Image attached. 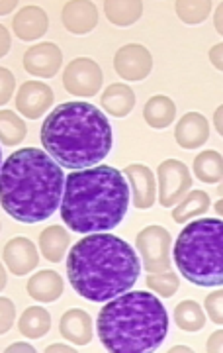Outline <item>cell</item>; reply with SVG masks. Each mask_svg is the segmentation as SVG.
Here are the masks:
<instances>
[{
    "label": "cell",
    "instance_id": "cell-1",
    "mask_svg": "<svg viewBox=\"0 0 223 353\" xmlns=\"http://www.w3.org/2000/svg\"><path fill=\"white\" fill-rule=\"evenodd\" d=\"M141 263L122 238L100 232L78 240L67 255V275L76 294L90 303H108L139 279Z\"/></svg>",
    "mask_w": 223,
    "mask_h": 353
},
{
    "label": "cell",
    "instance_id": "cell-2",
    "mask_svg": "<svg viewBox=\"0 0 223 353\" xmlns=\"http://www.w3.org/2000/svg\"><path fill=\"white\" fill-rule=\"evenodd\" d=\"M65 173L50 153L39 148H22L10 153L0 169L2 208L22 224L47 220L61 208Z\"/></svg>",
    "mask_w": 223,
    "mask_h": 353
},
{
    "label": "cell",
    "instance_id": "cell-3",
    "mask_svg": "<svg viewBox=\"0 0 223 353\" xmlns=\"http://www.w3.org/2000/svg\"><path fill=\"white\" fill-rule=\"evenodd\" d=\"M129 208L127 176L110 165H96L67 175L61 218L76 234L110 232Z\"/></svg>",
    "mask_w": 223,
    "mask_h": 353
},
{
    "label": "cell",
    "instance_id": "cell-4",
    "mask_svg": "<svg viewBox=\"0 0 223 353\" xmlns=\"http://www.w3.org/2000/svg\"><path fill=\"white\" fill-rule=\"evenodd\" d=\"M41 145L61 167L81 171L96 167L114 145V130L98 106L63 102L43 120Z\"/></svg>",
    "mask_w": 223,
    "mask_h": 353
},
{
    "label": "cell",
    "instance_id": "cell-5",
    "mask_svg": "<svg viewBox=\"0 0 223 353\" xmlns=\"http://www.w3.org/2000/svg\"><path fill=\"white\" fill-rule=\"evenodd\" d=\"M169 334V316L151 292H124L98 314V338L110 353H151Z\"/></svg>",
    "mask_w": 223,
    "mask_h": 353
},
{
    "label": "cell",
    "instance_id": "cell-6",
    "mask_svg": "<svg viewBox=\"0 0 223 353\" xmlns=\"http://www.w3.org/2000/svg\"><path fill=\"white\" fill-rule=\"evenodd\" d=\"M174 261L196 287H223V220L200 218L178 234Z\"/></svg>",
    "mask_w": 223,
    "mask_h": 353
},
{
    "label": "cell",
    "instance_id": "cell-7",
    "mask_svg": "<svg viewBox=\"0 0 223 353\" xmlns=\"http://www.w3.org/2000/svg\"><path fill=\"white\" fill-rule=\"evenodd\" d=\"M171 245L173 238L162 226L143 228L137 234L136 248L143 259L145 271L157 273L171 269Z\"/></svg>",
    "mask_w": 223,
    "mask_h": 353
},
{
    "label": "cell",
    "instance_id": "cell-8",
    "mask_svg": "<svg viewBox=\"0 0 223 353\" xmlns=\"http://www.w3.org/2000/svg\"><path fill=\"white\" fill-rule=\"evenodd\" d=\"M159 202L164 208H173L184 199L192 189V175L182 161L167 159L157 169Z\"/></svg>",
    "mask_w": 223,
    "mask_h": 353
},
{
    "label": "cell",
    "instance_id": "cell-9",
    "mask_svg": "<svg viewBox=\"0 0 223 353\" xmlns=\"http://www.w3.org/2000/svg\"><path fill=\"white\" fill-rule=\"evenodd\" d=\"M102 81H104V75H102L100 65L88 57L73 59L65 67V73H63L65 90L73 97H81V99L98 94V90L102 88Z\"/></svg>",
    "mask_w": 223,
    "mask_h": 353
},
{
    "label": "cell",
    "instance_id": "cell-10",
    "mask_svg": "<svg viewBox=\"0 0 223 353\" xmlns=\"http://www.w3.org/2000/svg\"><path fill=\"white\" fill-rule=\"evenodd\" d=\"M114 69L124 81H129V83L143 81L153 69L151 51L141 43H127V46L116 51Z\"/></svg>",
    "mask_w": 223,
    "mask_h": 353
},
{
    "label": "cell",
    "instance_id": "cell-11",
    "mask_svg": "<svg viewBox=\"0 0 223 353\" xmlns=\"http://www.w3.org/2000/svg\"><path fill=\"white\" fill-rule=\"evenodd\" d=\"M63 65L61 50L51 43V41H41L24 53V69L34 77L41 79H51L59 73Z\"/></svg>",
    "mask_w": 223,
    "mask_h": 353
},
{
    "label": "cell",
    "instance_id": "cell-12",
    "mask_svg": "<svg viewBox=\"0 0 223 353\" xmlns=\"http://www.w3.org/2000/svg\"><path fill=\"white\" fill-rule=\"evenodd\" d=\"M53 90L45 83H36V81H25L20 85V90L16 94V108L22 116L36 120L39 116L47 112L53 102Z\"/></svg>",
    "mask_w": 223,
    "mask_h": 353
},
{
    "label": "cell",
    "instance_id": "cell-13",
    "mask_svg": "<svg viewBox=\"0 0 223 353\" xmlns=\"http://www.w3.org/2000/svg\"><path fill=\"white\" fill-rule=\"evenodd\" d=\"M2 261L6 263L8 271L22 277L34 271L39 263V253L36 250V243L28 238H12L2 250Z\"/></svg>",
    "mask_w": 223,
    "mask_h": 353
},
{
    "label": "cell",
    "instance_id": "cell-14",
    "mask_svg": "<svg viewBox=\"0 0 223 353\" xmlns=\"http://www.w3.org/2000/svg\"><path fill=\"white\" fill-rule=\"evenodd\" d=\"M124 175L127 176L131 192H134V204L139 210H147L157 201V179L153 175V171L145 165H127L124 169Z\"/></svg>",
    "mask_w": 223,
    "mask_h": 353
},
{
    "label": "cell",
    "instance_id": "cell-15",
    "mask_svg": "<svg viewBox=\"0 0 223 353\" xmlns=\"http://www.w3.org/2000/svg\"><path fill=\"white\" fill-rule=\"evenodd\" d=\"M63 26L74 34V36H85L88 32H92L98 24V8L94 2H67L63 6Z\"/></svg>",
    "mask_w": 223,
    "mask_h": 353
},
{
    "label": "cell",
    "instance_id": "cell-16",
    "mask_svg": "<svg viewBox=\"0 0 223 353\" xmlns=\"http://www.w3.org/2000/svg\"><path fill=\"white\" fill-rule=\"evenodd\" d=\"M210 138V124L208 118L200 112L184 114L174 130V139L184 150H196L202 148Z\"/></svg>",
    "mask_w": 223,
    "mask_h": 353
},
{
    "label": "cell",
    "instance_id": "cell-17",
    "mask_svg": "<svg viewBox=\"0 0 223 353\" xmlns=\"http://www.w3.org/2000/svg\"><path fill=\"white\" fill-rule=\"evenodd\" d=\"M12 28L16 36L22 41H34V39L45 36V32L50 28V18L43 8L30 4V6L20 8V12L14 16Z\"/></svg>",
    "mask_w": 223,
    "mask_h": 353
},
{
    "label": "cell",
    "instance_id": "cell-18",
    "mask_svg": "<svg viewBox=\"0 0 223 353\" xmlns=\"http://www.w3.org/2000/svg\"><path fill=\"white\" fill-rule=\"evenodd\" d=\"M59 332L73 345H87L92 341V318L81 308H71L61 316Z\"/></svg>",
    "mask_w": 223,
    "mask_h": 353
},
{
    "label": "cell",
    "instance_id": "cell-19",
    "mask_svg": "<svg viewBox=\"0 0 223 353\" xmlns=\"http://www.w3.org/2000/svg\"><path fill=\"white\" fill-rule=\"evenodd\" d=\"M63 287L65 283L57 271L43 269L28 281V294L36 303H55L63 294Z\"/></svg>",
    "mask_w": 223,
    "mask_h": 353
},
{
    "label": "cell",
    "instance_id": "cell-20",
    "mask_svg": "<svg viewBox=\"0 0 223 353\" xmlns=\"http://www.w3.org/2000/svg\"><path fill=\"white\" fill-rule=\"evenodd\" d=\"M102 108L114 118H125L136 106V92L125 83H114L102 92Z\"/></svg>",
    "mask_w": 223,
    "mask_h": 353
},
{
    "label": "cell",
    "instance_id": "cell-21",
    "mask_svg": "<svg viewBox=\"0 0 223 353\" xmlns=\"http://www.w3.org/2000/svg\"><path fill=\"white\" fill-rule=\"evenodd\" d=\"M176 104L164 94L151 97L143 106V118L153 130H164L174 122Z\"/></svg>",
    "mask_w": 223,
    "mask_h": 353
},
{
    "label": "cell",
    "instance_id": "cell-22",
    "mask_svg": "<svg viewBox=\"0 0 223 353\" xmlns=\"http://www.w3.org/2000/svg\"><path fill=\"white\" fill-rule=\"evenodd\" d=\"M71 243V238L67 234V230L61 226H50L45 228L39 234V252L41 255L51 261V263H59L63 261L67 248Z\"/></svg>",
    "mask_w": 223,
    "mask_h": 353
},
{
    "label": "cell",
    "instance_id": "cell-23",
    "mask_svg": "<svg viewBox=\"0 0 223 353\" xmlns=\"http://www.w3.org/2000/svg\"><path fill=\"white\" fill-rule=\"evenodd\" d=\"M210 204L211 201L210 196H208V192L192 190V192H188L184 199L176 204V208H173V220L176 224H186V222H190L196 216L206 214Z\"/></svg>",
    "mask_w": 223,
    "mask_h": 353
},
{
    "label": "cell",
    "instance_id": "cell-24",
    "mask_svg": "<svg viewBox=\"0 0 223 353\" xmlns=\"http://www.w3.org/2000/svg\"><path fill=\"white\" fill-rule=\"evenodd\" d=\"M18 328H20V334H24L25 338L39 340L51 330L50 312L41 306H30V308H25L24 314L20 316Z\"/></svg>",
    "mask_w": 223,
    "mask_h": 353
},
{
    "label": "cell",
    "instance_id": "cell-25",
    "mask_svg": "<svg viewBox=\"0 0 223 353\" xmlns=\"http://www.w3.org/2000/svg\"><path fill=\"white\" fill-rule=\"evenodd\" d=\"M194 175L198 176L202 183H220L223 179V157L217 152H202L194 159Z\"/></svg>",
    "mask_w": 223,
    "mask_h": 353
},
{
    "label": "cell",
    "instance_id": "cell-26",
    "mask_svg": "<svg viewBox=\"0 0 223 353\" xmlns=\"http://www.w3.org/2000/svg\"><path fill=\"white\" fill-rule=\"evenodd\" d=\"M174 322L182 332L194 334V332H200L206 326V314L200 308L198 303L182 301V303L176 304V308H174Z\"/></svg>",
    "mask_w": 223,
    "mask_h": 353
},
{
    "label": "cell",
    "instance_id": "cell-27",
    "mask_svg": "<svg viewBox=\"0 0 223 353\" xmlns=\"http://www.w3.org/2000/svg\"><path fill=\"white\" fill-rule=\"evenodd\" d=\"M104 12H106V18L114 26H131L141 18L143 2H139V0H134V2L108 0V2H104Z\"/></svg>",
    "mask_w": 223,
    "mask_h": 353
},
{
    "label": "cell",
    "instance_id": "cell-28",
    "mask_svg": "<svg viewBox=\"0 0 223 353\" xmlns=\"http://www.w3.org/2000/svg\"><path fill=\"white\" fill-rule=\"evenodd\" d=\"M0 120H2V134H0L2 145H18L24 141L28 128L18 114L12 112V110H2Z\"/></svg>",
    "mask_w": 223,
    "mask_h": 353
},
{
    "label": "cell",
    "instance_id": "cell-29",
    "mask_svg": "<svg viewBox=\"0 0 223 353\" xmlns=\"http://www.w3.org/2000/svg\"><path fill=\"white\" fill-rule=\"evenodd\" d=\"M210 0H198V2H186V0H178L174 4V10L178 14V18L188 26L202 24L211 12Z\"/></svg>",
    "mask_w": 223,
    "mask_h": 353
},
{
    "label": "cell",
    "instance_id": "cell-30",
    "mask_svg": "<svg viewBox=\"0 0 223 353\" xmlns=\"http://www.w3.org/2000/svg\"><path fill=\"white\" fill-rule=\"evenodd\" d=\"M147 287L151 290H155L157 294H161L162 299H171V296H174L178 292L180 281H178L174 271L167 269V271L151 273L147 277Z\"/></svg>",
    "mask_w": 223,
    "mask_h": 353
},
{
    "label": "cell",
    "instance_id": "cell-31",
    "mask_svg": "<svg viewBox=\"0 0 223 353\" xmlns=\"http://www.w3.org/2000/svg\"><path fill=\"white\" fill-rule=\"evenodd\" d=\"M204 306H206V312L210 316L211 322L223 326V289L210 292L204 301Z\"/></svg>",
    "mask_w": 223,
    "mask_h": 353
},
{
    "label": "cell",
    "instance_id": "cell-32",
    "mask_svg": "<svg viewBox=\"0 0 223 353\" xmlns=\"http://www.w3.org/2000/svg\"><path fill=\"white\" fill-rule=\"evenodd\" d=\"M0 310H2V324H0V332L6 334L8 330L12 328L14 318H16V308H14V303L10 299L2 296L0 301Z\"/></svg>",
    "mask_w": 223,
    "mask_h": 353
},
{
    "label": "cell",
    "instance_id": "cell-33",
    "mask_svg": "<svg viewBox=\"0 0 223 353\" xmlns=\"http://www.w3.org/2000/svg\"><path fill=\"white\" fill-rule=\"evenodd\" d=\"M0 79H2V92H0V102H2V106L6 104V102L12 99V92L14 87H16V79L14 75L6 69V67H2V71H0Z\"/></svg>",
    "mask_w": 223,
    "mask_h": 353
},
{
    "label": "cell",
    "instance_id": "cell-34",
    "mask_svg": "<svg viewBox=\"0 0 223 353\" xmlns=\"http://www.w3.org/2000/svg\"><path fill=\"white\" fill-rule=\"evenodd\" d=\"M206 352L208 353H223V330H217L210 336V340L206 343Z\"/></svg>",
    "mask_w": 223,
    "mask_h": 353
},
{
    "label": "cell",
    "instance_id": "cell-35",
    "mask_svg": "<svg viewBox=\"0 0 223 353\" xmlns=\"http://www.w3.org/2000/svg\"><path fill=\"white\" fill-rule=\"evenodd\" d=\"M210 61L217 71H223V43H215V46L211 48Z\"/></svg>",
    "mask_w": 223,
    "mask_h": 353
},
{
    "label": "cell",
    "instance_id": "cell-36",
    "mask_svg": "<svg viewBox=\"0 0 223 353\" xmlns=\"http://www.w3.org/2000/svg\"><path fill=\"white\" fill-rule=\"evenodd\" d=\"M8 51H10V34H8V30L2 26V28H0V53H2V57H4Z\"/></svg>",
    "mask_w": 223,
    "mask_h": 353
},
{
    "label": "cell",
    "instance_id": "cell-37",
    "mask_svg": "<svg viewBox=\"0 0 223 353\" xmlns=\"http://www.w3.org/2000/svg\"><path fill=\"white\" fill-rule=\"evenodd\" d=\"M213 26H215L217 34L223 36V2L215 8V14H213Z\"/></svg>",
    "mask_w": 223,
    "mask_h": 353
},
{
    "label": "cell",
    "instance_id": "cell-38",
    "mask_svg": "<svg viewBox=\"0 0 223 353\" xmlns=\"http://www.w3.org/2000/svg\"><path fill=\"white\" fill-rule=\"evenodd\" d=\"M14 352H24V353H34L36 350L30 345V343H12L10 347H6L4 353H14Z\"/></svg>",
    "mask_w": 223,
    "mask_h": 353
},
{
    "label": "cell",
    "instance_id": "cell-39",
    "mask_svg": "<svg viewBox=\"0 0 223 353\" xmlns=\"http://www.w3.org/2000/svg\"><path fill=\"white\" fill-rule=\"evenodd\" d=\"M213 126L217 130V134L223 138V104L213 114Z\"/></svg>",
    "mask_w": 223,
    "mask_h": 353
},
{
    "label": "cell",
    "instance_id": "cell-40",
    "mask_svg": "<svg viewBox=\"0 0 223 353\" xmlns=\"http://www.w3.org/2000/svg\"><path fill=\"white\" fill-rule=\"evenodd\" d=\"M74 353L76 350H73L71 345H63V343H53V345H50L47 350H45V353Z\"/></svg>",
    "mask_w": 223,
    "mask_h": 353
},
{
    "label": "cell",
    "instance_id": "cell-41",
    "mask_svg": "<svg viewBox=\"0 0 223 353\" xmlns=\"http://www.w3.org/2000/svg\"><path fill=\"white\" fill-rule=\"evenodd\" d=\"M16 4H18V2H14V0H10V2H2V6H0V12H2V16H6L8 12H12L14 8H16Z\"/></svg>",
    "mask_w": 223,
    "mask_h": 353
},
{
    "label": "cell",
    "instance_id": "cell-42",
    "mask_svg": "<svg viewBox=\"0 0 223 353\" xmlns=\"http://www.w3.org/2000/svg\"><path fill=\"white\" fill-rule=\"evenodd\" d=\"M171 353H182V352H192L190 347H186V345H174V347H171L169 350Z\"/></svg>",
    "mask_w": 223,
    "mask_h": 353
},
{
    "label": "cell",
    "instance_id": "cell-43",
    "mask_svg": "<svg viewBox=\"0 0 223 353\" xmlns=\"http://www.w3.org/2000/svg\"><path fill=\"white\" fill-rule=\"evenodd\" d=\"M215 212L220 216H223V199H220V201L215 202Z\"/></svg>",
    "mask_w": 223,
    "mask_h": 353
},
{
    "label": "cell",
    "instance_id": "cell-44",
    "mask_svg": "<svg viewBox=\"0 0 223 353\" xmlns=\"http://www.w3.org/2000/svg\"><path fill=\"white\" fill-rule=\"evenodd\" d=\"M6 281H8V279H6V271H4V261H2V289L6 287Z\"/></svg>",
    "mask_w": 223,
    "mask_h": 353
},
{
    "label": "cell",
    "instance_id": "cell-45",
    "mask_svg": "<svg viewBox=\"0 0 223 353\" xmlns=\"http://www.w3.org/2000/svg\"><path fill=\"white\" fill-rule=\"evenodd\" d=\"M217 192H220V196H222V199H223V179H222V181H220V187H217Z\"/></svg>",
    "mask_w": 223,
    "mask_h": 353
}]
</instances>
